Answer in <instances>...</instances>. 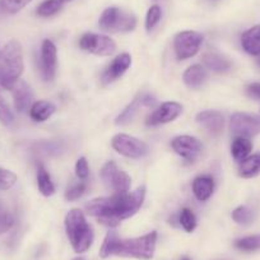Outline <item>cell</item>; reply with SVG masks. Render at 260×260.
Segmentation results:
<instances>
[{
    "label": "cell",
    "mask_w": 260,
    "mask_h": 260,
    "mask_svg": "<svg viewBox=\"0 0 260 260\" xmlns=\"http://www.w3.org/2000/svg\"><path fill=\"white\" fill-rule=\"evenodd\" d=\"M171 147L180 157L187 159V161H192V159H195V157L201 153L203 144L195 137L179 136L172 139Z\"/></svg>",
    "instance_id": "7c38bea8"
},
{
    "label": "cell",
    "mask_w": 260,
    "mask_h": 260,
    "mask_svg": "<svg viewBox=\"0 0 260 260\" xmlns=\"http://www.w3.org/2000/svg\"><path fill=\"white\" fill-rule=\"evenodd\" d=\"M111 146L117 153L127 158H142L147 156L149 152L148 146L141 139L136 137L127 136V134H117L112 138Z\"/></svg>",
    "instance_id": "8992f818"
},
{
    "label": "cell",
    "mask_w": 260,
    "mask_h": 260,
    "mask_svg": "<svg viewBox=\"0 0 260 260\" xmlns=\"http://www.w3.org/2000/svg\"><path fill=\"white\" fill-rule=\"evenodd\" d=\"M65 231L76 252L87 251L93 242V231L87 222L86 216L79 209H72L65 217Z\"/></svg>",
    "instance_id": "277c9868"
},
{
    "label": "cell",
    "mask_w": 260,
    "mask_h": 260,
    "mask_svg": "<svg viewBox=\"0 0 260 260\" xmlns=\"http://www.w3.org/2000/svg\"><path fill=\"white\" fill-rule=\"evenodd\" d=\"M182 112V106L177 102H165L157 110H154L147 119V125L157 126L161 124L174 121Z\"/></svg>",
    "instance_id": "4fadbf2b"
},
{
    "label": "cell",
    "mask_w": 260,
    "mask_h": 260,
    "mask_svg": "<svg viewBox=\"0 0 260 260\" xmlns=\"http://www.w3.org/2000/svg\"><path fill=\"white\" fill-rule=\"evenodd\" d=\"M182 79H184V83L189 88L197 89L202 87V84L206 82L207 72L204 67H202L201 64H194L185 71Z\"/></svg>",
    "instance_id": "ffe728a7"
},
{
    "label": "cell",
    "mask_w": 260,
    "mask_h": 260,
    "mask_svg": "<svg viewBox=\"0 0 260 260\" xmlns=\"http://www.w3.org/2000/svg\"><path fill=\"white\" fill-rule=\"evenodd\" d=\"M87 189V185L86 182H78V184H73L72 186H69L68 189H67V191H65V199L67 201H77V199H79L82 197V195L84 194V191H86Z\"/></svg>",
    "instance_id": "e575fe53"
},
{
    "label": "cell",
    "mask_w": 260,
    "mask_h": 260,
    "mask_svg": "<svg viewBox=\"0 0 260 260\" xmlns=\"http://www.w3.org/2000/svg\"><path fill=\"white\" fill-rule=\"evenodd\" d=\"M157 236H158L157 232L152 231L136 239L121 240L116 232L110 231L105 237L104 244L100 250V256L106 259L111 255H116V256L149 260L153 257L156 251Z\"/></svg>",
    "instance_id": "7a4b0ae2"
},
{
    "label": "cell",
    "mask_w": 260,
    "mask_h": 260,
    "mask_svg": "<svg viewBox=\"0 0 260 260\" xmlns=\"http://www.w3.org/2000/svg\"><path fill=\"white\" fill-rule=\"evenodd\" d=\"M230 129L236 137L251 138L260 133V117L246 112H236L231 117Z\"/></svg>",
    "instance_id": "ba28073f"
},
{
    "label": "cell",
    "mask_w": 260,
    "mask_h": 260,
    "mask_svg": "<svg viewBox=\"0 0 260 260\" xmlns=\"http://www.w3.org/2000/svg\"><path fill=\"white\" fill-rule=\"evenodd\" d=\"M79 46L84 51L99 56H110L116 50V44L114 40L97 34H84L79 40Z\"/></svg>",
    "instance_id": "30bf717a"
},
{
    "label": "cell",
    "mask_w": 260,
    "mask_h": 260,
    "mask_svg": "<svg viewBox=\"0 0 260 260\" xmlns=\"http://www.w3.org/2000/svg\"><path fill=\"white\" fill-rule=\"evenodd\" d=\"M203 62L207 68L216 73H224L231 68V61L216 51H208L203 55Z\"/></svg>",
    "instance_id": "44dd1931"
},
{
    "label": "cell",
    "mask_w": 260,
    "mask_h": 260,
    "mask_svg": "<svg viewBox=\"0 0 260 260\" xmlns=\"http://www.w3.org/2000/svg\"><path fill=\"white\" fill-rule=\"evenodd\" d=\"M182 260H190V259H187V257H184V259H182Z\"/></svg>",
    "instance_id": "60d3db41"
},
{
    "label": "cell",
    "mask_w": 260,
    "mask_h": 260,
    "mask_svg": "<svg viewBox=\"0 0 260 260\" xmlns=\"http://www.w3.org/2000/svg\"><path fill=\"white\" fill-rule=\"evenodd\" d=\"M161 16H162V11L158 6H152L151 8L148 9L147 12V17H146V29L147 31H152L154 27L158 24V22L161 21Z\"/></svg>",
    "instance_id": "1f68e13d"
},
{
    "label": "cell",
    "mask_w": 260,
    "mask_h": 260,
    "mask_svg": "<svg viewBox=\"0 0 260 260\" xmlns=\"http://www.w3.org/2000/svg\"><path fill=\"white\" fill-rule=\"evenodd\" d=\"M239 174L241 177L250 179L260 174V153L252 154L240 162Z\"/></svg>",
    "instance_id": "603a6c76"
},
{
    "label": "cell",
    "mask_w": 260,
    "mask_h": 260,
    "mask_svg": "<svg viewBox=\"0 0 260 260\" xmlns=\"http://www.w3.org/2000/svg\"><path fill=\"white\" fill-rule=\"evenodd\" d=\"M56 107L49 101H37L29 107V116L34 121L42 122L52 116Z\"/></svg>",
    "instance_id": "7402d4cb"
},
{
    "label": "cell",
    "mask_w": 260,
    "mask_h": 260,
    "mask_svg": "<svg viewBox=\"0 0 260 260\" xmlns=\"http://www.w3.org/2000/svg\"><path fill=\"white\" fill-rule=\"evenodd\" d=\"M252 151V143L249 141V138H244V137H236L235 141L232 142L231 146V153L236 161L241 162L245 158L250 156Z\"/></svg>",
    "instance_id": "cb8c5ba5"
},
{
    "label": "cell",
    "mask_w": 260,
    "mask_h": 260,
    "mask_svg": "<svg viewBox=\"0 0 260 260\" xmlns=\"http://www.w3.org/2000/svg\"><path fill=\"white\" fill-rule=\"evenodd\" d=\"M73 260H84L83 257H76V259H73Z\"/></svg>",
    "instance_id": "ab89813d"
},
{
    "label": "cell",
    "mask_w": 260,
    "mask_h": 260,
    "mask_svg": "<svg viewBox=\"0 0 260 260\" xmlns=\"http://www.w3.org/2000/svg\"><path fill=\"white\" fill-rule=\"evenodd\" d=\"M232 219L239 224H250L254 219V213L247 207L240 206L232 212Z\"/></svg>",
    "instance_id": "4dcf8cb0"
},
{
    "label": "cell",
    "mask_w": 260,
    "mask_h": 260,
    "mask_svg": "<svg viewBox=\"0 0 260 260\" xmlns=\"http://www.w3.org/2000/svg\"><path fill=\"white\" fill-rule=\"evenodd\" d=\"M195 120L213 136H218L223 130L224 117L222 112L217 111V110H206V111L199 112Z\"/></svg>",
    "instance_id": "9a60e30c"
},
{
    "label": "cell",
    "mask_w": 260,
    "mask_h": 260,
    "mask_svg": "<svg viewBox=\"0 0 260 260\" xmlns=\"http://www.w3.org/2000/svg\"><path fill=\"white\" fill-rule=\"evenodd\" d=\"M14 217L12 212L0 202V235L6 234L13 227Z\"/></svg>",
    "instance_id": "f546056e"
},
{
    "label": "cell",
    "mask_w": 260,
    "mask_h": 260,
    "mask_svg": "<svg viewBox=\"0 0 260 260\" xmlns=\"http://www.w3.org/2000/svg\"><path fill=\"white\" fill-rule=\"evenodd\" d=\"M235 247L241 251H256L260 250V235L242 237L235 241Z\"/></svg>",
    "instance_id": "4316f807"
},
{
    "label": "cell",
    "mask_w": 260,
    "mask_h": 260,
    "mask_svg": "<svg viewBox=\"0 0 260 260\" xmlns=\"http://www.w3.org/2000/svg\"><path fill=\"white\" fill-rule=\"evenodd\" d=\"M144 198L146 187L141 186L132 192H116L107 198L93 199L87 204L86 209L105 226L116 227L122 219L134 216L141 209Z\"/></svg>",
    "instance_id": "6da1fadb"
},
{
    "label": "cell",
    "mask_w": 260,
    "mask_h": 260,
    "mask_svg": "<svg viewBox=\"0 0 260 260\" xmlns=\"http://www.w3.org/2000/svg\"><path fill=\"white\" fill-rule=\"evenodd\" d=\"M130 65H132V56H130L129 54H126V52L120 54L119 56H116L112 60L111 64H110L109 67H107L106 71L104 72L101 78L102 83L110 84L112 83V82H115L129 69Z\"/></svg>",
    "instance_id": "5bb4252c"
},
{
    "label": "cell",
    "mask_w": 260,
    "mask_h": 260,
    "mask_svg": "<svg viewBox=\"0 0 260 260\" xmlns=\"http://www.w3.org/2000/svg\"><path fill=\"white\" fill-rule=\"evenodd\" d=\"M64 6L62 0H45L37 8L36 13L39 17L42 18H47V17H52L60 11Z\"/></svg>",
    "instance_id": "484cf974"
},
{
    "label": "cell",
    "mask_w": 260,
    "mask_h": 260,
    "mask_svg": "<svg viewBox=\"0 0 260 260\" xmlns=\"http://www.w3.org/2000/svg\"><path fill=\"white\" fill-rule=\"evenodd\" d=\"M203 36L195 31L180 32L175 36L174 47L179 60H186L198 54Z\"/></svg>",
    "instance_id": "52a82bcc"
},
{
    "label": "cell",
    "mask_w": 260,
    "mask_h": 260,
    "mask_svg": "<svg viewBox=\"0 0 260 260\" xmlns=\"http://www.w3.org/2000/svg\"><path fill=\"white\" fill-rule=\"evenodd\" d=\"M14 121V115L12 112L11 107L7 104V101L4 100V97L0 94V122L4 125H11Z\"/></svg>",
    "instance_id": "836d02e7"
},
{
    "label": "cell",
    "mask_w": 260,
    "mask_h": 260,
    "mask_svg": "<svg viewBox=\"0 0 260 260\" xmlns=\"http://www.w3.org/2000/svg\"><path fill=\"white\" fill-rule=\"evenodd\" d=\"M57 50L51 40H45L41 46V74L45 82H51L56 76Z\"/></svg>",
    "instance_id": "8fae6325"
},
{
    "label": "cell",
    "mask_w": 260,
    "mask_h": 260,
    "mask_svg": "<svg viewBox=\"0 0 260 260\" xmlns=\"http://www.w3.org/2000/svg\"><path fill=\"white\" fill-rule=\"evenodd\" d=\"M31 2L32 0H0V11L7 14H16Z\"/></svg>",
    "instance_id": "83f0119b"
},
{
    "label": "cell",
    "mask_w": 260,
    "mask_h": 260,
    "mask_svg": "<svg viewBox=\"0 0 260 260\" xmlns=\"http://www.w3.org/2000/svg\"><path fill=\"white\" fill-rule=\"evenodd\" d=\"M0 12H2V11H0Z\"/></svg>",
    "instance_id": "b9f144b4"
},
{
    "label": "cell",
    "mask_w": 260,
    "mask_h": 260,
    "mask_svg": "<svg viewBox=\"0 0 260 260\" xmlns=\"http://www.w3.org/2000/svg\"><path fill=\"white\" fill-rule=\"evenodd\" d=\"M17 182V175L9 170L0 167V190H8Z\"/></svg>",
    "instance_id": "d6a6232c"
},
{
    "label": "cell",
    "mask_w": 260,
    "mask_h": 260,
    "mask_svg": "<svg viewBox=\"0 0 260 260\" xmlns=\"http://www.w3.org/2000/svg\"><path fill=\"white\" fill-rule=\"evenodd\" d=\"M12 93H13L14 106H16L17 111L24 112L31 107L34 94H32L31 88H29V86L26 82H17L13 88H12Z\"/></svg>",
    "instance_id": "e0dca14e"
},
{
    "label": "cell",
    "mask_w": 260,
    "mask_h": 260,
    "mask_svg": "<svg viewBox=\"0 0 260 260\" xmlns=\"http://www.w3.org/2000/svg\"><path fill=\"white\" fill-rule=\"evenodd\" d=\"M62 2H64V4H65V3H69V2H73V0H62Z\"/></svg>",
    "instance_id": "f35d334b"
},
{
    "label": "cell",
    "mask_w": 260,
    "mask_h": 260,
    "mask_svg": "<svg viewBox=\"0 0 260 260\" xmlns=\"http://www.w3.org/2000/svg\"><path fill=\"white\" fill-rule=\"evenodd\" d=\"M256 64H257V67H259V68H260V55H259V56H257V59H256Z\"/></svg>",
    "instance_id": "74e56055"
},
{
    "label": "cell",
    "mask_w": 260,
    "mask_h": 260,
    "mask_svg": "<svg viewBox=\"0 0 260 260\" xmlns=\"http://www.w3.org/2000/svg\"><path fill=\"white\" fill-rule=\"evenodd\" d=\"M101 179L114 191L122 194L127 192L132 185V179L126 172L120 170L114 161H109L101 170Z\"/></svg>",
    "instance_id": "9c48e42d"
},
{
    "label": "cell",
    "mask_w": 260,
    "mask_h": 260,
    "mask_svg": "<svg viewBox=\"0 0 260 260\" xmlns=\"http://www.w3.org/2000/svg\"><path fill=\"white\" fill-rule=\"evenodd\" d=\"M242 49L250 55L259 56L260 55V26L251 27L245 31L241 36Z\"/></svg>",
    "instance_id": "d6986e66"
},
{
    "label": "cell",
    "mask_w": 260,
    "mask_h": 260,
    "mask_svg": "<svg viewBox=\"0 0 260 260\" xmlns=\"http://www.w3.org/2000/svg\"><path fill=\"white\" fill-rule=\"evenodd\" d=\"M76 175L78 176V179L86 180L89 175V166L88 162L84 157H81V158L77 161L76 164Z\"/></svg>",
    "instance_id": "d590c367"
},
{
    "label": "cell",
    "mask_w": 260,
    "mask_h": 260,
    "mask_svg": "<svg viewBox=\"0 0 260 260\" xmlns=\"http://www.w3.org/2000/svg\"><path fill=\"white\" fill-rule=\"evenodd\" d=\"M99 24L100 28L106 32H130L137 27V18L117 7H110L102 12Z\"/></svg>",
    "instance_id": "5b68a950"
},
{
    "label": "cell",
    "mask_w": 260,
    "mask_h": 260,
    "mask_svg": "<svg viewBox=\"0 0 260 260\" xmlns=\"http://www.w3.org/2000/svg\"><path fill=\"white\" fill-rule=\"evenodd\" d=\"M179 222L182 229L186 232H192L195 230V227H197V217H195L194 212L189 208L181 209Z\"/></svg>",
    "instance_id": "f1b7e54d"
},
{
    "label": "cell",
    "mask_w": 260,
    "mask_h": 260,
    "mask_svg": "<svg viewBox=\"0 0 260 260\" xmlns=\"http://www.w3.org/2000/svg\"><path fill=\"white\" fill-rule=\"evenodd\" d=\"M153 102L154 100L152 99V97H149L148 94H138L133 101L130 102V104L127 105L121 112H120V115L116 117V120H115V124L116 125L127 124V122H130L132 120H133V117L136 116V114L138 112L139 107H141L142 105H144V106H152Z\"/></svg>",
    "instance_id": "2e32d148"
},
{
    "label": "cell",
    "mask_w": 260,
    "mask_h": 260,
    "mask_svg": "<svg viewBox=\"0 0 260 260\" xmlns=\"http://www.w3.org/2000/svg\"><path fill=\"white\" fill-rule=\"evenodd\" d=\"M214 191V180L208 175H202L192 181V192L199 202L208 201Z\"/></svg>",
    "instance_id": "ac0fdd59"
},
{
    "label": "cell",
    "mask_w": 260,
    "mask_h": 260,
    "mask_svg": "<svg viewBox=\"0 0 260 260\" xmlns=\"http://www.w3.org/2000/svg\"><path fill=\"white\" fill-rule=\"evenodd\" d=\"M37 185H39L40 192L45 197H51L55 192L54 182L51 181V176L44 165H39L37 167Z\"/></svg>",
    "instance_id": "d4e9b609"
},
{
    "label": "cell",
    "mask_w": 260,
    "mask_h": 260,
    "mask_svg": "<svg viewBox=\"0 0 260 260\" xmlns=\"http://www.w3.org/2000/svg\"><path fill=\"white\" fill-rule=\"evenodd\" d=\"M23 52L17 40H11L0 50V88L11 89L23 73Z\"/></svg>",
    "instance_id": "3957f363"
},
{
    "label": "cell",
    "mask_w": 260,
    "mask_h": 260,
    "mask_svg": "<svg viewBox=\"0 0 260 260\" xmlns=\"http://www.w3.org/2000/svg\"><path fill=\"white\" fill-rule=\"evenodd\" d=\"M246 92L252 99H260V83L249 84L246 88Z\"/></svg>",
    "instance_id": "8d00e7d4"
}]
</instances>
